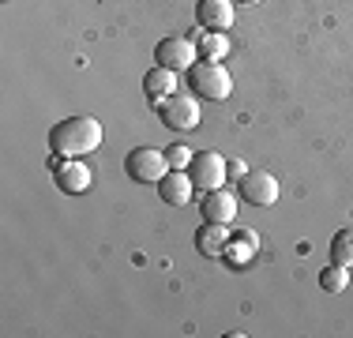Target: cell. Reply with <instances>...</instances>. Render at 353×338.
I'll list each match as a JSON object with an SVG mask.
<instances>
[{
	"instance_id": "1",
	"label": "cell",
	"mask_w": 353,
	"mask_h": 338,
	"mask_svg": "<svg viewBox=\"0 0 353 338\" xmlns=\"http://www.w3.org/2000/svg\"><path fill=\"white\" fill-rule=\"evenodd\" d=\"M105 128L94 117H64L49 128V150L57 158H87L102 147Z\"/></svg>"
},
{
	"instance_id": "8",
	"label": "cell",
	"mask_w": 353,
	"mask_h": 338,
	"mask_svg": "<svg viewBox=\"0 0 353 338\" xmlns=\"http://www.w3.org/2000/svg\"><path fill=\"white\" fill-rule=\"evenodd\" d=\"M282 196V188H279V177L274 173H267V169H248V177L241 181V199L252 203V207H274Z\"/></svg>"
},
{
	"instance_id": "19",
	"label": "cell",
	"mask_w": 353,
	"mask_h": 338,
	"mask_svg": "<svg viewBox=\"0 0 353 338\" xmlns=\"http://www.w3.org/2000/svg\"><path fill=\"white\" fill-rule=\"evenodd\" d=\"M230 177H233V181H245V177H248V166L241 162V158H233V162H230Z\"/></svg>"
},
{
	"instance_id": "15",
	"label": "cell",
	"mask_w": 353,
	"mask_h": 338,
	"mask_svg": "<svg viewBox=\"0 0 353 338\" xmlns=\"http://www.w3.org/2000/svg\"><path fill=\"white\" fill-rule=\"evenodd\" d=\"M259 252V237L256 230H241L237 237H230V244H225V259H230L233 267H245L252 256Z\"/></svg>"
},
{
	"instance_id": "16",
	"label": "cell",
	"mask_w": 353,
	"mask_h": 338,
	"mask_svg": "<svg viewBox=\"0 0 353 338\" xmlns=\"http://www.w3.org/2000/svg\"><path fill=\"white\" fill-rule=\"evenodd\" d=\"M331 264H342L353 270V226H346V230H339L331 237Z\"/></svg>"
},
{
	"instance_id": "2",
	"label": "cell",
	"mask_w": 353,
	"mask_h": 338,
	"mask_svg": "<svg viewBox=\"0 0 353 338\" xmlns=\"http://www.w3.org/2000/svg\"><path fill=\"white\" fill-rule=\"evenodd\" d=\"M188 90L203 101H225L233 95V75L222 61H196L188 68Z\"/></svg>"
},
{
	"instance_id": "9",
	"label": "cell",
	"mask_w": 353,
	"mask_h": 338,
	"mask_svg": "<svg viewBox=\"0 0 353 338\" xmlns=\"http://www.w3.org/2000/svg\"><path fill=\"white\" fill-rule=\"evenodd\" d=\"M158 196L165 207H188L196 196V181L188 177V169H170V173L158 181Z\"/></svg>"
},
{
	"instance_id": "11",
	"label": "cell",
	"mask_w": 353,
	"mask_h": 338,
	"mask_svg": "<svg viewBox=\"0 0 353 338\" xmlns=\"http://www.w3.org/2000/svg\"><path fill=\"white\" fill-rule=\"evenodd\" d=\"M176 90H181V87H176V72H170V68H162V64H154L147 75H143V95L150 98V106H154V109L162 106L170 95H176Z\"/></svg>"
},
{
	"instance_id": "17",
	"label": "cell",
	"mask_w": 353,
	"mask_h": 338,
	"mask_svg": "<svg viewBox=\"0 0 353 338\" xmlns=\"http://www.w3.org/2000/svg\"><path fill=\"white\" fill-rule=\"evenodd\" d=\"M319 286H323L327 293H342L350 286V267H342V264L323 267V270H319Z\"/></svg>"
},
{
	"instance_id": "12",
	"label": "cell",
	"mask_w": 353,
	"mask_h": 338,
	"mask_svg": "<svg viewBox=\"0 0 353 338\" xmlns=\"http://www.w3.org/2000/svg\"><path fill=\"white\" fill-rule=\"evenodd\" d=\"M196 19L203 30H230L233 27V0H199Z\"/></svg>"
},
{
	"instance_id": "18",
	"label": "cell",
	"mask_w": 353,
	"mask_h": 338,
	"mask_svg": "<svg viewBox=\"0 0 353 338\" xmlns=\"http://www.w3.org/2000/svg\"><path fill=\"white\" fill-rule=\"evenodd\" d=\"M165 158H170V169H188L192 166V147H184V143H173V147H165Z\"/></svg>"
},
{
	"instance_id": "10",
	"label": "cell",
	"mask_w": 353,
	"mask_h": 338,
	"mask_svg": "<svg viewBox=\"0 0 353 338\" xmlns=\"http://www.w3.org/2000/svg\"><path fill=\"white\" fill-rule=\"evenodd\" d=\"M199 210H203V222H222V226H230L233 218H237V196H233L225 184H222V188H211V192H203Z\"/></svg>"
},
{
	"instance_id": "14",
	"label": "cell",
	"mask_w": 353,
	"mask_h": 338,
	"mask_svg": "<svg viewBox=\"0 0 353 338\" xmlns=\"http://www.w3.org/2000/svg\"><path fill=\"white\" fill-rule=\"evenodd\" d=\"M192 41L199 49V61H225V53H230V34L225 30H199Z\"/></svg>"
},
{
	"instance_id": "13",
	"label": "cell",
	"mask_w": 353,
	"mask_h": 338,
	"mask_svg": "<svg viewBox=\"0 0 353 338\" xmlns=\"http://www.w3.org/2000/svg\"><path fill=\"white\" fill-rule=\"evenodd\" d=\"M225 244H230V226L222 222H203L196 230V248L199 256H225Z\"/></svg>"
},
{
	"instance_id": "4",
	"label": "cell",
	"mask_w": 353,
	"mask_h": 338,
	"mask_svg": "<svg viewBox=\"0 0 353 338\" xmlns=\"http://www.w3.org/2000/svg\"><path fill=\"white\" fill-rule=\"evenodd\" d=\"M158 117H162V124L165 128H173V132H192V128H199V121H203V109H199V98L192 95H184V90H176V95H170L158 106Z\"/></svg>"
},
{
	"instance_id": "5",
	"label": "cell",
	"mask_w": 353,
	"mask_h": 338,
	"mask_svg": "<svg viewBox=\"0 0 353 338\" xmlns=\"http://www.w3.org/2000/svg\"><path fill=\"white\" fill-rule=\"evenodd\" d=\"M49 169H53V181L64 196H83V192L94 184V173L87 169L83 158H57L49 155Z\"/></svg>"
},
{
	"instance_id": "7",
	"label": "cell",
	"mask_w": 353,
	"mask_h": 338,
	"mask_svg": "<svg viewBox=\"0 0 353 338\" xmlns=\"http://www.w3.org/2000/svg\"><path fill=\"white\" fill-rule=\"evenodd\" d=\"M199 61V49H196V41L192 38H162L154 46V64H162V68H170V72H188L192 64Z\"/></svg>"
},
{
	"instance_id": "3",
	"label": "cell",
	"mask_w": 353,
	"mask_h": 338,
	"mask_svg": "<svg viewBox=\"0 0 353 338\" xmlns=\"http://www.w3.org/2000/svg\"><path fill=\"white\" fill-rule=\"evenodd\" d=\"M124 173H128V181H136V184H158L165 173H170V158H165L162 147H136V150H128V158H124Z\"/></svg>"
},
{
	"instance_id": "20",
	"label": "cell",
	"mask_w": 353,
	"mask_h": 338,
	"mask_svg": "<svg viewBox=\"0 0 353 338\" xmlns=\"http://www.w3.org/2000/svg\"><path fill=\"white\" fill-rule=\"evenodd\" d=\"M241 4H259V0H241Z\"/></svg>"
},
{
	"instance_id": "6",
	"label": "cell",
	"mask_w": 353,
	"mask_h": 338,
	"mask_svg": "<svg viewBox=\"0 0 353 338\" xmlns=\"http://www.w3.org/2000/svg\"><path fill=\"white\" fill-rule=\"evenodd\" d=\"M188 177L196 181L199 192H211V188H222L230 181V162H225L218 150H199L188 166Z\"/></svg>"
}]
</instances>
